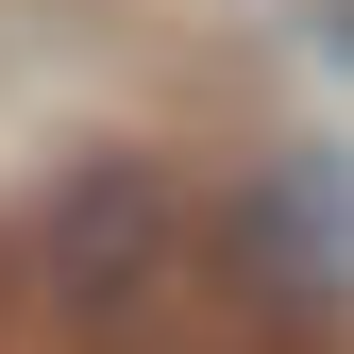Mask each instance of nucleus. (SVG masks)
<instances>
[{
	"label": "nucleus",
	"mask_w": 354,
	"mask_h": 354,
	"mask_svg": "<svg viewBox=\"0 0 354 354\" xmlns=\"http://www.w3.org/2000/svg\"><path fill=\"white\" fill-rule=\"evenodd\" d=\"M152 270H169V186H152V169H84V186H68V236H51L68 321H118Z\"/></svg>",
	"instance_id": "1"
},
{
	"label": "nucleus",
	"mask_w": 354,
	"mask_h": 354,
	"mask_svg": "<svg viewBox=\"0 0 354 354\" xmlns=\"http://www.w3.org/2000/svg\"><path fill=\"white\" fill-rule=\"evenodd\" d=\"M236 270H253V287H287V304H321V287H337V169H287V186H253V203H236Z\"/></svg>",
	"instance_id": "2"
}]
</instances>
